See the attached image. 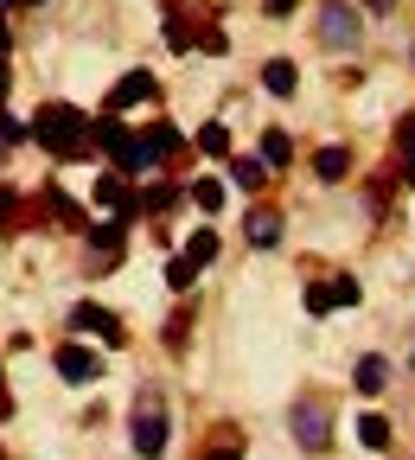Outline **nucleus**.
Listing matches in <instances>:
<instances>
[{"instance_id":"obj_1","label":"nucleus","mask_w":415,"mask_h":460,"mask_svg":"<svg viewBox=\"0 0 415 460\" xmlns=\"http://www.w3.org/2000/svg\"><path fill=\"white\" fill-rule=\"evenodd\" d=\"M32 135H39V147L57 154V160H90V122H84L77 109H65V102H51L39 122H32Z\"/></svg>"},{"instance_id":"obj_2","label":"nucleus","mask_w":415,"mask_h":460,"mask_svg":"<svg viewBox=\"0 0 415 460\" xmlns=\"http://www.w3.org/2000/svg\"><path fill=\"white\" fill-rule=\"evenodd\" d=\"M172 147H180V128H166V122H160V128L135 135V141H128L122 154H115V166H122V172H147V166H160V160H166Z\"/></svg>"},{"instance_id":"obj_3","label":"nucleus","mask_w":415,"mask_h":460,"mask_svg":"<svg viewBox=\"0 0 415 460\" xmlns=\"http://www.w3.org/2000/svg\"><path fill=\"white\" fill-rule=\"evenodd\" d=\"M57 377H65V384H96L102 358L90 352V345H57Z\"/></svg>"},{"instance_id":"obj_4","label":"nucleus","mask_w":415,"mask_h":460,"mask_svg":"<svg viewBox=\"0 0 415 460\" xmlns=\"http://www.w3.org/2000/svg\"><path fill=\"white\" fill-rule=\"evenodd\" d=\"M135 454H141V460H160V454H166V416H160V410H141V416H135Z\"/></svg>"},{"instance_id":"obj_5","label":"nucleus","mask_w":415,"mask_h":460,"mask_svg":"<svg viewBox=\"0 0 415 460\" xmlns=\"http://www.w3.org/2000/svg\"><path fill=\"white\" fill-rule=\"evenodd\" d=\"M147 96H154V71H128L122 84L109 90V115H122V109H141Z\"/></svg>"},{"instance_id":"obj_6","label":"nucleus","mask_w":415,"mask_h":460,"mask_svg":"<svg viewBox=\"0 0 415 460\" xmlns=\"http://www.w3.org/2000/svg\"><path fill=\"white\" fill-rule=\"evenodd\" d=\"M320 32H326L332 45H351V39H358V13H351V0H326Z\"/></svg>"},{"instance_id":"obj_7","label":"nucleus","mask_w":415,"mask_h":460,"mask_svg":"<svg viewBox=\"0 0 415 460\" xmlns=\"http://www.w3.org/2000/svg\"><path fill=\"white\" fill-rule=\"evenodd\" d=\"M294 441H301V447H326V410H320V402H301V410H294Z\"/></svg>"},{"instance_id":"obj_8","label":"nucleus","mask_w":415,"mask_h":460,"mask_svg":"<svg viewBox=\"0 0 415 460\" xmlns=\"http://www.w3.org/2000/svg\"><path fill=\"white\" fill-rule=\"evenodd\" d=\"M71 320H77V332H102L109 345L122 339V326H115V314H109V307H96V301H77V307H71Z\"/></svg>"},{"instance_id":"obj_9","label":"nucleus","mask_w":415,"mask_h":460,"mask_svg":"<svg viewBox=\"0 0 415 460\" xmlns=\"http://www.w3.org/2000/svg\"><path fill=\"white\" fill-rule=\"evenodd\" d=\"M262 84H269V96H294V84H301V71H294L287 58H269V65H262Z\"/></svg>"},{"instance_id":"obj_10","label":"nucleus","mask_w":415,"mask_h":460,"mask_svg":"<svg viewBox=\"0 0 415 460\" xmlns=\"http://www.w3.org/2000/svg\"><path fill=\"white\" fill-rule=\"evenodd\" d=\"M243 230H250V243H256V250H269V243H281V211H250Z\"/></svg>"},{"instance_id":"obj_11","label":"nucleus","mask_w":415,"mask_h":460,"mask_svg":"<svg viewBox=\"0 0 415 460\" xmlns=\"http://www.w3.org/2000/svg\"><path fill=\"white\" fill-rule=\"evenodd\" d=\"M128 141H135V135H128V128H122V122H115V115H102V122H96V128H90V147H109V154H122V147H128Z\"/></svg>"},{"instance_id":"obj_12","label":"nucleus","mask_w":415,"mask_h":460,"mask_svg":"<svg viewBox=\"0 0 415 460\" xmlns=\"http://www.w3.org/2000/svg\"><path fill=\"white\" fill-rule=\"evenodd\" d=\"M358 441H365V447H390V422H384L377 410H358Z\"/></svg>"},{"instance_id":"obj_13","label":"nucleus","mask_w":415,"mask_h":460,"mask_svg":"<svg viewBox=\"0 0 415 460\" xmlns=\"http://www.w3.org/2000/svg\"><path fill=\"white\" fill-rule=\"evenodd\" d=\"M313 172H320V180H345V172H351V154H345V147H320Z\"/></svg>"},{"instance_id":"obj_14","label":"nucleus","mask_w":415,"mask_h":460,"mask_svg":"<svg viewBox=\"0 0 415 460\" xmlns=\"http://www.w3.org/2000/svg\"><path fill=\"white\" fill-rule=\"evenodd\" d=\"M396 154H402V180L415 186V115H402V128H396Z\"/></svg>"},{"instance_id":"obj_15","label":"nucleus","mask_w":415,"mask_h":460,"mask_svg":"<svg viewBox=\"0 0 415 460\" xmlns=\"http://www.w3.org/2000/svg\"><path fill=\"white\" fill-rule=\"evenodd\" d=\"M96 205H102V211H128V186L102 172V180H96Z\"/></svg>"},{"instance_id":"obj_16","label":"nucleus","mask_w":415,"mask_h":460,"mask_svg":"<svg viewBox=\"0 0 415 460\" xmlns=\"http://www.w3.org/2000/svg\"><path fill=\"white\" fill-rule=\"evenodd\" d=\"M199 154H211V160L230 154V128H224V122H205V128H199Z\"/></svg>"},{"instance_id":"obj_17","label":"nucleus","mask_w":415,"mask_h":460,"mask_svg":"<svg viewBox=\"0 0 415 460\" xmlns=\"http://www.w3.org/2000/svg\"><path fill=\"white\" fill-rule=\"evenodd\" d=\"M186 256H192L199 269H211V262H217V230H199V237L186 243Z\"/></svg>"},{"instance_id":"obj_18","label":"nucleus","mask_w":415,"mask_h":460,"mask_svg":"<svg viewBox=\"0 0 415 460\" xmlns=\"http://www.w3.org/2000/svg\"><path fill=\"white\" fill-rule=\"evenodd\" d=\"M351 384H358L365 396H377V390H384V365H377V358H358V371H351Z\"/></svg>"},{"instance_id":"obj_19","label":"nucleus","mask_w":415,"mask_h":460,"mask_svg":"<svg viewBox=\"0 0 415 460\" xmlns=\"http://www.w3.org/2000/svg\"><path fill=\"white\" fill-rule=\"evenodd\" d=\"M326 288H332V307H358V281L351 275H332Z\"/></svg>"},{"instance_id":"obj_20","label":"nucleus","mask_w":415,"mask_h":460,"mask_svg":"<svg viewBox=\"0 0 415 460\" xmlns=\"http://www.w3.org/2000/svg\"><path fill=\"white\" fill-rule=\"evenodd\" d=\"M192 205H199V211H217V205H224V186H217V180H199V186H192Z\"/></svg>"},{"instance_id":"obj_21","label":"nucleus","mask_w":415,"mask_h":460,"mask_svg":"<svg viewBox=\"0 0 415 460\" xmlns=\"http://www.w3.org/2000/svg\"><path fill=\"white\" fill-rule=\"evenodd\" d=\"M90 243L109 250V262H115V250H122V230H115V224H96V230H90Z\"/></svg>"},{"instance_id":"obj_22","label":"nucleus","mask_w":415,"mask_h":460,"mask_svg":"<svg viewBox=\"0 0 415 460\" xmlns=\"http://www.w3.org/2000/svg\"><path fill=\"white\" fill-rule=\"evenodd\" d=\"M262 160H269V166H281V160H287V135H281V128H269V135H262Z\"/></svg>"},{"instance_id":"obj_23","label":"nucleus","mask_w":415,"mask_h":460,"mask_svg":"<svg viewBox=\"0 0 415 460\" xmlns=\"http://www.w3.org/2000/svg\"><path fill=\"white\" fill-rule=\"evenodd\" d=\"M192 275H199V262H192V256H180V262L166 269V281H172V288H192Z\"/></svg>"},{"instance_id":"obj_24","label":"nucleus","mask_w":415,"mask_h":460,"mask_svg":"<svg viewBox=\"0 0 415 460\" xmlns=\"http://www.w3.org/2000/svg\"><path fill=\"white\" fill-rule=\"evenodd\" d=\"M307 314H332V288H320V281H307Z\"/></svg>"},{"instance_id":"obj_25","label":"nucleus","mask_w":415,"mask_h":460,"mask_svg":"<svg viewBox=\"0 0 415 460\" xmlns=\"http://www.w3.org/2000/svg\"><path fill=\"white\" fill-rule=\"evenodd\" d=\"M166 205H172V192H166V186H154V192H141V211H147V217H160Z\"/></svg>"},{"instance_id":"obj_26","label":"nucleus","mask_w":415,"mask_h":460,"mask_svg":"<svg viewBox=\"0 0 415 460\" xmlns=\"http://www.w3.org/2000/svg\"><path fill=\"white\" fill-rule=\"evenodd\" d=\"M20 135H26V128H20V122H13V115H7V102H0V147H13V141H20Z\"/></svg>"},{"instance_id":"obj_27","label":"nucleus","mask_w":415,"mask_h":460,"mask_svg":"<svg viewBox=\"0 0 415 460\" xmlns=\"http://www.w3.org/2000/svg\"><path fill=\"white\" fill-rule=\"evenodd\" d=\"M236 186H262V166L256 160H236Z\"/></svg>"},{"instance_id":"obj_28","label":"nucleus","mask_w":415,"mask_h":460,"mask_svg":"<svg viewBox=\"0 0 415 460\" xmlns=\"http://www.w3.org/2000/svg\"><path fill=\"white\" fill-rule=\"evenodd\" d=\"M205 460H236V447H230V441H217V447H205Z\"/></svg>"},{"instance_id":"obj_29","label":"nucleus","mask_w":415,"mask_h":460,"mask_svg":"<svg viewBox=\"0 0 415 460\" xmlns=\"http://www.w3.org/2000/svg\"><path fill=\"white\" fill-rule=\"evenodd\" d=\"M13 205H20L13 192H0V224H13Z\"/></svg>"},{"instance_id":"obj_30","label":"nucleus","mask_w":415,"mask_h":460,"mask_svg":"<svg viewBox=\"0 0 415 460\" xmlns=\"http://www.w3.org/2000/svg\"><path fill=\"white\" fill-rule=\"evenodd\" d=\"M269 13H294V0H269Z\"/></svg>"},{"instance_id":"obj_31","label":"nucleus","mask_w":415,"mask_h":460,"mask_svg":"<svg viewBox=\"0 0 415 460\" xmlns=\"http://www.w3.org/2000/svg\"><path fill=\"white\" fill-rule=\"evenodd\" d=\"M0 51H7V26H0Z\"/></svg>"},{"instance_id":"obj_32","label":"nucleus","mask_w":415,"mask_h":460,"mask_svg":"<svg viewBox=\"0 0 415 460\" xmlns=\"http://www.w3.org/2000/svg\"><path fill=\"white\" fill-rule=\"evenodd\" d=\"M371 7H377V13H384V7H390V0H371Z\"/></svg>"},{"instance_id":"obj_33","label":"nucleus","mask_w":415,"mask_h":460,"mask_svg":"<svg viewBox=\"0 0 415 460\" xmlns=\"http://www.w3.org/2000/svg\"><path fill=\"white\" fill-rule=\"evenodd\" d=\"M32 7H39V0H32Z\"/></svg>"},{"instance_id":"obj_34","label":"nucleus","mask_w":415,"mask_h":460,"mask_svg":"<svg viewBox=\"0 0 415 460\" xmlns=\"http://www.w3.org/2000/svg\"><path fill=\"white\" fill-rule=\"evenodd\" d=\"M0 460H7V454H0Z\"/></svg>"}]
</instances>
